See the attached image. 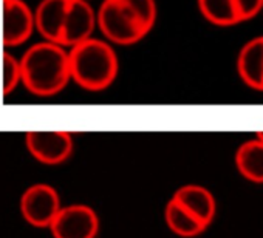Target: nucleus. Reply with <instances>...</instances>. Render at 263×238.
Instances as JSON below:
<instances>
[{
	"mask_svg": "<svg viewBox=\"0 0 263 238\" xmlns=\"http://www.w3.org/2000/svg\"><path fill=\"white\" fill-rule=\"evenodd\" d=\"M22 85L34 96L50 97L59 94L71 81L68 50L53 42L31 45L19 59Z\"/></svg>",
	"mask_w": 263,
	"mask_h": 238,
	"instance_id": "obj_1",
	"label": "nucleus"
},
{
	"mask_svg": "<svg viewBox=\"0 0 263 238\" xmlns=\"http://www.w3.org/2000/svg\"><path fill=\"white\" fill-rule=\"evenodd\" d=\"M67 50L74 84L88 91H102L113 85L119 73V61L111 44L90 37Z\"/></svg>",
	"mask_w": 263,
	"mask_h": 238,
	"instance_id": "obj_2",
	"label": "nucleus"
},
{
	"mask_svg": "<svg viewBox=\"0 0 263 238\" xmlns=\"http://www.w3.org/2000/svg\"><path fill=\"white\" fill-rule=\"evenodd\" d=\"M96 24L108 44L135 45L152 28L124 0H102L96 13Z\"/></svg>",
	"mask_w": 263,
	"mask_h": 238,
	"instance_id": "obj_3",
	"label": "nucleus"
},
{
	"mask_svg": "<svg viewBox=\"0 0 263 238\" xmlns=\"http://www.w3.org/2000/svg\"><path fill=\"white\" fill-rule=\"evenodd\" d=\"M22 218L34 227H50L62 207L58 190L47 183H36L27 187L21 196Z\"/></svg>",
	"mask_w": 263,
	"mask_h": 238,
	"instance_id": "obj_4",
	"label": "nucleus"
},
{
	"mask_svg": "<svg viewBox=\"0 0 263 238\" xmlns=\"http://www.w3.org/2000/svg\"><path fill=\"white\" fill-rule=\"evenodd\" d=\"M99 227V216L91 206L68 204L61 207L48 229L53 238H96Z\"/></svg>",
	"mask_w": 263,
	"mask_h": 238,
	"instance_id": "obj_5",
	"label": "nucleus"
},
{
	"mask_svg": "<svg viewBox=\"0 0 263 238\" xmlns=\"http://www.w3.org/2000/svg\"><path fill=\"white\" fill-rule=\"evenodd\" d=\"M25 147L36 161L58 166L71 156L74 141L68 132H28L25 135Z\"/></svg>",
	"mask_w": 263,
	"mask_h": 238,
	"instance_id": "obj_6",
	"label": "nucleus"
},
{
	"mask_svg": "<svg viewBox=\"0 0 263 238\" xmlns=\"http://www.w3.org/2000/svg\"><path fill=\"white\" fill-rule=\"evenodd\" d=\"M34 11L24 0H4L2 41L7 48L24 45L34 33Z\"/></svg>",
	"mask_w": 263,
	"mask_h": 238,
	"instance_id": "obj_7",
	"label": "nucleus"
},
{
	"mask_svg": "<svg viewBox=\"0 0 263 238\" xmlns=\"http://www.w3.org/2000/svg\"><path fill=\"white\" fill-rule=\"evenodd\" d=\"M96 27V13L88 0H68L59 36V45L64 48H71L93 37Z\"/></svg>",
	"mask_w": 263,
	"mask_h": 238,
	"instance_id": "obj_8",
	"label": "nucleus"
},
{
	"mask_svg": "<svg viewBox=\"0 0 263 238\" xmlns=\"http://www.w3.org/2000/svg\"><path fill=\"white\" fill-rule=\"evenodd\" d=\"M237 73L246 87L263 91V36L252 37L240 48Z\"/></svg>",
	"mask_w": 263,
	"mask_h": 238,
	"instance_id": "obj_9",
	"label": "nucleus"
},
{
	"mask_svg": "<svg viewBox=\"0 0 263 238\" xmlns=\"http://www.w3.org/2000/svg\"><path fill=\"white\" fill-rule=\"evenodd\" d=\"M172 198L177 203H180L186 210H189L194 216H197L201 223H204L208 227L214 221L217 203L209 189L198 184H186L178 187L174 192Z\"/></svg>",
	"mask_w": 263,
	"mask_h": 238,
	"instance_id": "obj_10",
	"label": "nucleus"
},
{
	"mask_svg": "<svg viewBox=\"0 0 263 238\" xmlns=\"http://www.w3.org/2000/svg\"><path fill=\"white\" fill-rule=\"evenodd\" d=\"M67 7L68 0H41L34 10V24L44 41L59 44Z\"/></svg>",
	"mask_w": 263,
	"mask_h": 238,
	"instance_id": "obj_11",
	"label": "nucleus"
},
{
	"mask_svg": "<svg viewBox=\"0 0 263 238\" xmlns=\"http://www.w3.org/2000/svg\"><path fill=\"white\" fill-rule=\"evenodd\" d=\"M235 166L243 178L255 184H263V132L238 146Z\"/></svg>",
	"mask_w": 263,
	"mask_h": 238,
	"instance_id": "obj_12",
	"label": "nucleus"
},
{
	"mask_svg": "<svg viewBox=\"0 0 263 238\" xmlns=\"http://www.w3.org/2000/svg\"><path fill=\"white\" fill-rule=\"evenodd\" d=\"M204 21L215 27L228 28L245 24L240 0H197Z\"/></svg>",
	"mask_w": 263,
	"mask_h": 238,
	"instance_id": "obj_13",
	"label": "nucleus"
},
{
	"mask_svg": "<svg viewBox=\"0 0 263 238\" xmlns=\"http://www.w3.org/2000/svg\"><path fill=\"white\" fill-rule=\"evenodd\" d=\"M164 220L167 227L178 236L192 238L203 233L208 226L201 223L197 216H194L189 210H186L180 203L171 198L164 207Z\"/></svg>",
	"mask_w": 263,
	"mask_h": 238,
	"instance_id": "obj_14",
	"label": "nucleus"
},
{
	"mask_svg": "<svg viewBox=\"0 0 263 238\" xmlns=\"http://www.w3.org/2000/svg\"><path fill=\"white\" fill-rule=\"evenodd\" d=\"M22 84L21 61L11 53L5 51L2 57V88L4 94H11Z\"/></svg>",
	"mask_w": 263,
	"mask_h": 238,
	"instance_id": "obj_15",
	"label": "nucleus"
},
{
	"mask_svg": "<svg viewBox=\"0 0 263 238\" xmlns=\"http://www.w3.org/2000/svg\"><path fill=\"white\" fill-rule=\"evenodd\" d=\"M88 2H90V0H88Z\"/></svg>",
	"mask_w": 263,
	"mask_h": 238,
	"instance_id": "obj_16",
	"label": "nucleus"
}]
</instances>
